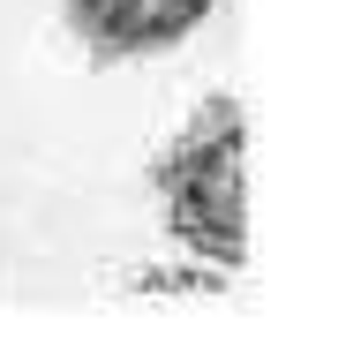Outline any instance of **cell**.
<instances>
[{
  "mask_svg": "<svg viewBox=\"0 0 361 361\" xmlns=\"http://www.w3.org/2000/svg\"><path fill=\"white\" fill-rule=\"evenodd\" d=\"M151 196L158 219L211 271L248 264V113L241 98H203L188 113V128L151 158Z\"/></svg>",
  "mask_w": 361,
  "mask_h": 361,
  "instance_id": "6da1fadb",
  "label": "cell"
},
{
  "mask_svg": "<svg viewBox=\"0 0 361 361\" xmlns=\"http://www.w3.org/2000/svg\"><path fill=\"white\" fill-rule=\"evenodd\" d=\"M219 0H68V30L83 38V53L98 68L151 61L166 45H180L188 30H203Z\"/></svg>",
  "mask_w": 361,
  "mask_h": 361,
  "instance_id": "7a4b0ae2",
  "label": "cell"
}]
</instances>
